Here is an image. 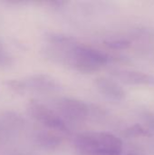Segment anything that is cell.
Segmentation results:
<instances>
[{"label": "cell", "mask_w": 154, "mask_h": 155, "mask_svg": "<svg viewBox=\"0 0 154 155\" xmlns=\"http://www.w3.org/2000/svg\"><path fill=\"white\" fill-rule=\"evenodd\" d=\"M27 112L34 121L47 129L61 134L68 133V128L64 120L56 112L44 104L34 100L30 101L27 104Z\"/></svg>", "instance_id": "cell-4"}, {"label": "cell", "mask_w": 154, "mask_h": 155, "mask_svg": "<svg viewBox=\"0 0 154 155\" xmlns=\"http://www.w3.org/2000/svg\"><path fill=\"white\" fill-rule=\"evenodd\" d=\"M127 155H139V154H137V153H129V154H127Z\"/></svg>", "instance_id": "cell-12"}, {"label": "cell", "mask_w": 154, "mask_h": 155, "mask_svg": "<svg viewBox=\"0 0 154 155\" xmlns=\"http://www.w3.org/2000/svg\"><path fill=\"white\" fill-rule=\"evenodd\" d=\"M8 87L18 94L50 93L59 89V83L47 74H34L24 79H14L6 83Z\"/></svg>", "instance_id": "cell-3"}, {"label": "cell", "mask_w": 154, "mask_h": 155, "mask_svg": "<svg viewBox=\"0 0 154 155\" xmlns=\"http://www.w3.org/2000/svg\"><path fill=\"white\" fill-rule=\"evenodd\" d=\"M74 146L82 155H121L123 142L113 134L89 132L78 134Z\"/></svg>", "instance_id": "cell-1"}, {"label": "cell", "mask_w": 154, "mask_h": 155, "mask_svg": "<svg viewBox=\"0 0 154 155\" xmlns=\"http://www.w3.org/2000/svg\"><path fill=\"white\" fill-rule=\"evenodd\" d=\"M97 90L105 97L113 101H122L125 98L124 89L114 80L107 77H100L96 80Z\"/></svg>", "instance_id": "cell-7"}, {"label": "cell", "mask_w": 154, "mask_h": 155, "mask_svg": "<svg viewBox=\"0 0 154 155\" xmlns=\"http://www.w3.org/2000/svg\"><path fill=\"white\" fill-rule=\"evenodd\" d=\"M69 64L76 70L84 73L97 71L108 63V55L100 50L86 45H76L67 54Z\"/></svg>", "instance_id": "cell-2"}, {"label": "cell", "mask_w": 154, "mask_h": 155, "mask_svg": "<svg viewBox=\"0 0 154 155\" xmlns=\"http://www.w3.org/2000/svg\"><path fill=\"white\" fill-rule=\"evenodd\" d=\"M24 121L15 113L6 112L0 116V125L2 128H5L8 131H15L23 126Z\"/></svg>", "instance_id": "cell-9"}, {"label": "cell", "mask_w": 154, "mask_h": 155, "mask_svg": "<svg viewBox=\"0 0 154 155\" xmlns=\"http://www.w3.org/2000/svg\"><path fill=\"white\" fill-rule=\"evenodd\" d=\"M105 45L109 48L121 50V49H127L131 45V43L126 39H123V38L116 39V38H114V39H110L108 41H105Z\"/></svg>", "instance_id": "cell-11"}, {"label": "cell", "mask_w": 154, "mask_h": 155, "mask_svg": "<svg viewBox=\"0 0 154 155\" xmlns=\"http://www.w3.org/2000/svg\"><path fill=\"white\" fill-rule=\"evenodd\" d=\"M57 114L69 122L80 123L84 121L89 114V108L85 103L74 98H61L56 104Z\"/></svg>", "instance_id": "cell-5"}, {"label": "cell", "mask_w": 154, "mask_h": 155, "mask_svg": "<svg viewBox=\"0 0 154 155\" xmlns=\"http://www.w3.org/2000/svg\"><path fill=\"white\" fill-rule=\"evenodd\" d=\"M14 63V58L5 48V46L0 42V66L6 67L12 65Z\"/></svg>", "instance_id": "cell-10"}, {"label": "cell", "mask_w": 154, "mask_h": 155, "mask_svg": "<svg viewBox=\"0 0 154 155\" xmlns=\"http://www.w3.org/2000/svg\"><path fill=\"white\" fill-rule=\"evenodd\" d=\"M113 74L122 83L130 85L154 86V75L133 70H117Z\"/></svg>", "instance_id": "cell-6"}, {"label": "cell", "mask_w": 154, "mask_h": 155, "mask_svg": "<svg viewBox=\"0 0 154 155\" xmlns=\"http://www.w3.org/2000/svg\"><path fill=\"white\" fill-rule=\"evenodd\" d=\"M36 143L46 150H53L58 147L61 143V139L59 136L49 132H40L35 137Z\"/></svg>", "instance_id": "cell-8"}]
</instances>
